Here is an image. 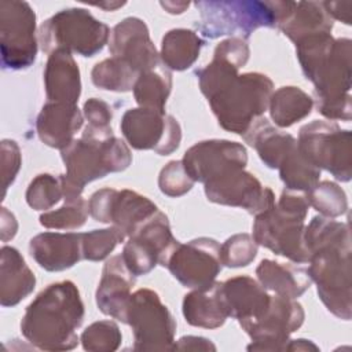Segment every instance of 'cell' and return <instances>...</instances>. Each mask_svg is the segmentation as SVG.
<instances>
[{
    "mask_svg": "<svg viewBox=\"0 0 352 352\" xmlns=\"http://www.w3.org/2000/svg\"><path fill=\"white\" fill-rule=\"evenodd\" d=\"M304 242L311 256L308 274L316 283L319 298L333 315L349 320L352 270L348 224L315 216L305 227Z\"/></svg>",
    "mask_w": 352,
    "mask_h": 352,
    "instance_id": "6da1fadb",
    "label": "cell"
},
{
    "mask_svg": "<svg viewBox=\"0 0 352 352\" xmlns=\"http://www.w3.org/2000/svg\"><path fill=\"white\" fill-rule=\"evenodd\" d=\"M296 50L305 78L315 87L318 111L330 121H349L351 40L318 33L297 41Z\"/></svg>",
    "mask_w": 352,
    "mask_h": 352,
    "instance_id": "7a4b0ae2",
    "label": "cell"
},
{
    "mask_svg": "<svg viewBox=\"0 0 352 352\" xmlns=\"http://www.w3.org/2000/svg\"><path fill=\"white\" fill-rule=\"evenodd\" d=\"M84 320V304L72 280L48 285L26 307L21 320L23 337L43 351L73 349L76 330Z\"/></svg>",
    "mask_w": 352,
    "mask_h": 352,
    "instance_id": "3957f363",
    "label": "cell"
},
{
    "mask_svg": "<svg viewBox=\"0 0 352 352\" xmlns=\"http://www.w3.org/2000/svg\"><path fill=\"white\" fill-rule=\"evenodd\" d=\"M66 175H59L63 199L81 197L87 183L109 173L125 170L132 162V154L124 140L114 136L110 125H87L82 136L60 150Z\"/></svg>",
    "mask_w": 352,
    "mask_h": 352,
    "instance_id": "277c9868",
    "label": "cell"
},
{
    "mask_svg": "<svg viewBox=\"0 0 352 352\" xmlns=\"http://www.w3.org/2000/svg\"><path fill=\"white\" fill-rule=\"evenodd\" d=\"M308 208L305 195L283 190L278 202L254 216V242L294 263H308L311 256L304 242V220Z\"/></svg>",
    "mask_w": 352,
    "mask_h": 352,
    "instance_id": "5b68a950",
    "label": "cell"
},
{
    "mask_svg": "<svg viewBox=\"0 0 352 352\" xmlns=\"http://www.w3.org/2000/svg\"><path fill=\"white\" fill-rule=\"evenodd\" d=\"M198 29L209 38L241 32L243 38L258 28H278L290 16L296 1H197Z\"/></svg>",
    "mask_w": 352,
    "mask_h": 352,
    "instance_id": "8992f818",
    "label": "cell"
},
{
    "mask_svg": "<svg viewBox=\"0 0 352 352\" xmlns=\"http://www.w3.org/2000/svg\"><path fill=\"white\" fill-rule=\"evenodd\" d=\"M274 84L261 73H243L230 77L208 99L219 125L243 135L268 109Z\"/></svg>",
    "mask_w": 352,
    "mask_h": 352,
    "instance_id": "52a82bcc",
    "label": "cell"
},
{
    "mask_svg": "<svg viewBox=\"0 0 352 352\" xmlns=\"http://www.w3.org/2000/svg\"><path fill=\"white\" fill-rule=\"evenodd\" d=\"M109 37V26L85 8L62 10L38 28V44L48 55L63 50L81 56H94L103 50Z\"/></svg>",
    "mask_w": 352,
    "mask_h": 352,
    "instance_id": "ba28073f",
    "label": "cell"
},
{
    "mask_svg": "<svg viewBox=\"0 0 352 352\" xmlns=\"http://www.w3.org/2000/svg\"><path fill=\"white\" fill-rule=\"evenodd\" d=\"M300 153L316 168L326 169L340 182L352 176L351 132L334 121L315 120L300 129Z\"/></svg>",
    "mask_w": 352,
    "mask_h": 352,
    "instance_id": "9c48e42d",
    "label": "cell"
},
{
    "mask_svg": "<svg viewBox=\"0 0 352 352\" xmlns=\"http://www.w3.org/2000/svg\"><path fill=\"white\" fill-rule=\"evenodd\" d=\"M125 323L132 327L135 351L172 349L176 322L154 290L139 289L131 294Z\"/></svg>",
    "mask_w": 352,
    "mask_h": 352,
    "instance_id": "30bf717a",
    "label": "cell"
},
{
    "mask_svg": "<svg viewBox=\"0 0 352 352\" xmlns=\"http://www.w3.org/2000/svg\"><path fill=\"white\" fill-rule=\"evenodd\" d=\"M36 14L26 1L0 3L1 66L22 70L32 66L37 55Z\"/></svg>",
    "mask_w": 352,
    "mask_h": 352,
    "instance_id": "8fae6325",
    "label": "cell"
},
{
    "mask_svg": "<svg viewBox=\"0 0 352 352\" xmlns=\"http://www.w3.org/2000/svg\"><path fill=\"white\" fill-rule=\"evenodd\" d=\"M120 128L129 146L136 150H154L160 155L173 153L182 140L177 120L165 110L129 109L124 113Z\"/></svg>",
    "mask_w": 352,
    "mask_h": 352,
    "instance_id": "7c38bea8",
    "label": "cell"
},
{
    "mask_svg": "<svg viewBox=\"0 0 352 352\" xmlns=\"http://www.w3.org/2000/svg\"><path fill=\"white\" fill-rule=\"evenodd\" d=\"M304 309L296 298L271 296L265 312L242 329L250 336L249 351H286L289 336L304 322Z\"/></svg>",
    "mask_w": 352,
    "mask_h": 352,
    "instance_id": "4fadbf2b",
    "label": "cell"
},
{
    "mask_svg": "<svg viewBox=\"0 0 352 352\" xmlns=\"http://www.w3.org/2000/svg\"><path fill=\"white\" fill-rule=\"evenodd\" d=\"M88 210L96 221L111 223L114 227L120 228L125 236H131L146 219L158 210V208L147 197L136 191L107 187L91 195Z\"/></svg>",
    "mask_w": 352,
    "mask_h": 352,
    "instance_id": "5bb4252c",
    "label": "cell"
},
{
    "mask_svg": "<svg viewBox=\"0 0 352 352\" xmlns=\"http://www.w3.org/2000/svg\"><path fill=\"white\" fill-rule=\"evenodd\" d=\"M221 265L219 242L206 236L180 243L166 264L173 278L190 289L210 286Z\"/></svg>",
    "mask_w": 352,
    "mask_h": 352,
    "instance_id": "9a60e30c",
    "label": "cell"
},
{
    "mask_svg": "<svg viewBox=\"0 0 352 352\" xmlns=\"http://www.w3.org/2000/svg\"><path fill=\"white\" fill-rule=\"evenodd\" d=\"M182 162L194 182L205 184L231 170L245 169L248 153L241 143L210 139L191 146L186 151Z\"/></svg>",
    "mask_w": 352,
    "mask_h": 352,
    "instance_id": "2e32d148",
    "label": "cell"
},
{
    "mask_svg": "<svg viewBox=\"0 0 352 352\" xmlns=\"http://www.w3.org/2000/svg\"><path fill=\"white\" fill-rule=\"evenodd\" d=\"M205 194L210 202L246 209L250 214H260L275 204L271 188L263 187L258 179L245 169L231 170L205 184Z\"/></svg>",
    "mask_w": 352,
    "mask_h": 352,
    "instance_id": "e0dca14e",
    "label": "cell"
},
{
    "mask_svg": "<svg viewBox=\"0 0 352 352\" xmlns=\"http://www.w3.org/2000/svg\"><path fill=\"white\" fill-rule=\"evenodd\" d=\"M109 50L114 58L128 62L139 74L160 66L161 58L144 21L129 16L118 22L111 33Z\"/></svg>",
    "mask_w": 352,
    "mask_h": 352,
    "instance_id": "ac0fdd59",
    "label": "cell"
},
{
    "mask_svg": "<svg viewBox=\"0 0 352 352\" xmlns=\"http://www.w3.org/2000/svg\"><path fill=\"white\" fill-rule=\"evenodd\" d=\"M133 285L135 275L126 267L122 256L110 257L103 267L102 278L96 289V305L100 312L125 323L128 301Z\"/></svg>",
    "mask_w": 352,
    "mask_h": 352,
    "instance_id": "d6986e66",
    "label": "cell"
},
{
    "mask_svg": "<svg viewBox=\"0 0 352 352\" xmlns=\"http://www.w3.org/2000/svg\"><path fill=\"white\" fill-rule=\"evenodd\" d=\"M30 256L47 271H63L82 258V234L43 232L30 239Z\"/></svg>",
    "mask_w": 352,
    "mask_h": 352,
    "instance_id": "ffe728a7",
    "label": "cell"
},
{
    "mask_svg": "<svg viewBox=\"0 0 352 352\" xmlns=\"http://www.w3.org/2000/svg\"><path fill=\"white\" fill-rule=\"evenodd\" d=\"M223 296L228 316L236 319L241 327L260 318L270 305L271 296L256 279L242 275L223 282Z\"/></svg>",
    "mask_w": 352,
    "mask_h": 352,
    "instance_id": "44dd1931",
    "label": "cell"
},
{
    "mask_svg": "<svg viewBox=\"0 0 352 352\" xmlns=\"http://www.w3.org/2000/svg\"><path fill=\"white\" fill-rule=\"evenodd\" d=\"M82 114L77 104L47 102L36 120V131L40 140L54 148H65L82 126Z\"/></svg>",
    "mask_w": 352,
    "mask_h": 352,
    "instance_id": "7402d4cb",
    "label": "cell"
},
{
    "mask_svg": "<svg viewBox=\"0 0 352 352\" xmlns=\"http://www.w3.org/2000/svg\"><path fill=\"white\" fill-rule=\"evenodd\" d=\"M44 88L48 102L77 103L81 94L80 69L70 52L56 50L48 55L44 70Z\"/></svg>",
    "mask_w": 352,
    "mask_h": 352,
    "instance_id": "603a6c76",
    "label": "cell"
},
{
    "mask_svg": "<svg viewBox=\"0 0 352 352\" xmlns=\"http://www.w3.org/2000/svg\"><path fill=\"white\" fill-rule=\"evenodd\" d=\"M183 315L188 324L195 327L216 329L228 318L223 296V282H213L210 286L194 289L184 296Z\"/></svg>",
    "mask_w": 352,
    "mask_h": 352,
    "instance_id": "cb8c5ba5",
    "label": "cell"
},
{
    "mask_svg": "<svg viewBox=\"0 0 352 352\" xmlns=\"http://www.w3.org/2000/svg\"><path fill=\"white\" fill-rule=\"evenodd\" d=\"M0 256V302L14 307L33 292L36 276L15 248L3 246Z\"/></svg>",
    "mask_w": 352,
    "mask_h": 352,
    "instance_id": "d4e9b609",
    "label": "cell"
},
{
    "mask_svg": "<svg viewBox=\"0 0 352 352\" xmlns=\"http://www.w3.org/2000/svg\"><path fill=\"white\" fill-rule=\"evenodd\" d=\"M242 138L271 169H278L283 158L297 146V140L292 135L272 126L265 117H258Z\"/></svg>",
    "mask_w": 352,
    "mask_h": 352,
    "instance_id": "484cf974",
    "label": "cell"
},
{
    "mask_svg": "<svg viewBox=\"0 0 352 352\" xmlns=\"http://www.w3.org/2000/svg\"><path fill=\"white\" fill-rule=\"evenodd\" d=\"M258 282L264 289L278 296L297 298L309 289L312 280L308 270L294 264L278 263L274 260H263L256 268Z\"/></svg>",
    "mask_w": 352,
    "mask_h": 352,
    "instance_id": "4316f807",
    "label": "cell"
},
{
    "mask_svg": "<svg viewBox=\"0 0 352 352\" xmlns=\"http://www.w3.org/2000/svg\"><path fill=\"white\" fill-rule=\"evenodd\" d=\"M128 238L150 253L162 267H166L172 253L180 245L170 231L166 214L161 210H157L146 219Z\"/></svg>",
    "mask_w": 352,
    "mask_h": 352,
    "instance_id": "83f0119b",
    "label": "cell"
},
{
    "mask_svg": "<svg viewBox=\"0 0 352 352\" xmlns=\"http://www.w3.org/2000/svg\"><path fill=\"white\" fill-rule=\"evenodd\" d=\"M279 29L296 44L312 34L331 33L333 19L327 14L323 1H298Z\"/></svg>",
    "mask_w": 352,
    "mask_h": 352,
    "instance_id": "f1b7e54d",
    "label": "cell"
},
{
    "mask_svg": "<svg viewBox=\"0 0 352 352\" xmlns=\"http://www.w3.org/2000/svg\"><path fill=\"white\" fill-rule=\"evenodd\" d=\"M204 40L192 30L172 29L162 37L161 62L172 70H186L198 59Z\"/></svg>",
    "mask_w": 352,
    "mask_h": 352,
    "instance_id": "f546056e",
    "label": "cell"
},
{
    "mask_svg": "<svg viewBox=\"0 0 352 352\" xmlns=\"http://www.w3.org/2000/svg\"><path fill=\"white\" fill-rule=\"evenodd\" d=\"M268 107L275 125L287 128L311 114L314 99L298 87H282L272 92Z\"/></svg>",
    "mask_w": 352,
    "mask_h": 352,
    "instance_id": "4dcf8cb0",
    "label": "cell"
},
{
    "mask_svg": "<svg viewBox=\"0 0 352 352\" xmlns=\"http://www.w3.org/2000/svg\"><path fill=\"white\" fill-rule=\"evenodd\" d=\"M172 88V76L164 63L142 73L135 85L133 96L140 107L162 110Z\"/></svg>",
    "mask_w": 352,
    "mask_h": 352,
    "instance_id": "1f68e13d",
    "label": "cell"
},
{
    "mask_svg": "<svg viewBox=\"0 0 352 352\" xmlns=\"http://www.w3.org/2000/svg\"><path fill=\"white\" fill-rule=\"evenodd\" d=\"M139 76V72L128 62L114 56L96 63L91 72V80L95 87L114 92H128L133 89Z\"/></svg>",
    "mask_w": 352,
    "mask_h": 352,
    "instance_id": "d6a6232c",
    "label": "cell"
},
{
    "mask_svg": "<svg viewBox=\"0 0 352 352\" xmlns=\"http://www.w3.org/2000/svg\"><path fill=\"white\" fill-rule=\"evenodd\" d=\"M280 180L287 190L293 191H309L320 177V169L312 165L296 146L280 162L279 168Z\"/></svg>",
    "mask_w": 352,
    "mask_h": 352,
    "instance_id": "836d02e7",
    "label": "cell"
},
{
    "mask_svg": "<svg viewBox=\"0 0 352 352\" xmlns=\"http://www.w3.org/2000/svg\"><path fill=\"white\" fill-rule=\"evenodd\" d=\"M308 205L315 208L324 217H338L348 209V201L344 190L329 180L318 182L305 192Z\"/></svg>",
    "mask_w": 352,
    "mask_h": 352,
    "instance_id": "e575fe53",
    "label": "cell"
},
{
    "mask_svg": "<svg viewBox=\"0 0 352 352\" xmlns=\"http://www.w3.org/2000/svg\"><path fill=\"white\" fill-rule=\"evenodd\" d=\"M88 212V202L82 197L65 199L59 209L44 212L40 216V224L45 228L74 230L85 223Z\"/></svg>",
    "mask_w": 352,
    "mask_h": 352,
    "instance_id": "d590c367",
    "label": "cell"
},
{
    "mask_svg": "<svg viewBox=\"0 0 352 352\" xmlns=\"http://www.w3.org/2000/svg\"><path fill=\"white\" fill-rule=\"evenodd\" d=\"M62 197L63 188L60 176L55 177L50 173L36 176L26 190V202L36 210L51 209Z\"/></svg>",
    "mask_w": 352,
    "mask_h": 352,
    "instance_id": "8d00e7d4",
    "label": "cell"
},
{
    "mask_svg": "<svg viewBox=\"0 0 352 352\" xmlns=\"http://www.w3.org/2000/svg\"><path fill=\"white\" fill-rule=\"evenodd\" d=\"M124 239L125 234L114 226L85 232L82 234V258L100 261L106 258Z\"/></svg>",
    "mask_w": 352,
    "mask_h": 352,
    "instance_id": "74e56055",
    "label": "cell"
},
{
    "mask_svg": "<svg viewBox=\"0 0 352 352\" xmlns=\"http://www.w3.org/2000/svg\"><path fill=\"white\" fill-rule=\"evenodd\" d=\"M121 331L111 320H99L89 324L81 334V342L85 351L111 352L121 344Z\"/></svg>",
    "mask_w": 352,
    "mask_h": 352,
    "instance_id": "f35d334b",
    "label": "cell"
},
{
    "mask_svg": "<svg viewBox=\"0 0 352 352\" xmlns=\"http://www.w3.org/2000/svg\"><path fill=\"white\" fill-rule=\"evenodd\" d=\"M256 254L257 243L249 234L232 235L220 246L221 264L231 268L249 265Z\"/></svg>",
    "mask_w": 352,
    "mask_h": 352,
    "instance_id": "ab89813d",
    "label": "cell"
},
{
    "mask_svg": "<svg viewBox=\"0 0 352 352\" xmlns=\"http://www.w3.org/2000/svg\"><path fill=\"white\" fill-rule=\"evenodd\" d=\"M194 183L195 182L186 172L182 161H170L166 164L158 177L160 190L168 197L184 195L192 188Z\"/></svg>",
    "mask_w": 352,
    "mask_h": 352,
    "instance_id": "60d3db41",
    "label": "cell"
},
{
    "mask_svg": "<svg viewBox=\"0 0 352 352\" xmlns=\"http://www.w3.org/2000/svg\"><path fill=\"white\" fill-rule=\"evenodd\" d=\"M21 168V150L14 140L4 139L1 142V176L4 195L7 188L14 183Z\"/></svg>",
    "mask_w": 352,
    "mask_h": 352,
    "instance_id": "b9f144b4",
    "label": "cell"
},
{
    "mask_svg": "<svg viewBox=\"0 0 352 352\" xmlns=\"http://www.w3.org/2000/svg\"><path fill=\"white\" fill-rule=\"evenodd\" d=\"M84 116L89 125L107 126L111 121V107L98 98H91L84 103Z\"/></svg>",
    "mask_w": 352,
    "mask_h": 352,
    "instance_id": "7bdbcfd3",
    "label": "cell"
},
{
    "mask_svg": "<svg viewBox=\"0 0 352 352\" xmlns=\"http://www.w3.org/2000/svg\"><path fill=\"white\" fill-rule=\"evenodd\" d=\"M172 349H177V351H216V346L208 338L197 337V336H187V337H182L176 344H173Z\"/></svg>",
    "mask_w": 352,
    "mask_h": 352,
    "instance_id": "ee69618b",
    "label": "cell"
},
{
    "mask_svg": "<svg viewBox=\"0 0 352 352\" xmlns=\"http://www.w3.org/2000/svg\"><path fill=\"white\" fill-rule=\"evenodd\" d=\"M323 6L331 19L341 21L345 25H351L352 1H323Z\"/></svg>",
    "mask_w": 352,
    "mask_h": 352,
    "instance_id": "f6af8a7d",
    "label": "cell"
},
{
    "mask_svg": "<svg viewBox=\"0 0 352 352\" xmlns=\"http://www.w3.org/2000/svg\"><path fill=\"white\" fill-rule=\"evenodd\" d=\"M18 230V223L15 216L7 210V208H1V241L7 242L14 238Z\"/></svg>",
    "mask_w": 352,
    "mask_h": 352,
    "instance_id": "bcb514c9",
    "label": "cell"
},
{
    "mask_svg": "<svg viewBox=\"0 0 352 352\" xmlns=\"http://www.w3.org/2000/svg\"><path fill=\"white\" fill-rule=\"evenodd\" d=\"M307 349H314L318 351L319 348L312 344L309 340H289L287 345H286V351H307Z\"/></svg>",
    "mask_w": 352,
    "mask_h": 352,
    "instance_id": "7dc6e473",
    "label": "cell"
},
{
    "mask_svg": "<svg viewBox=\"0 0 352 352\" xmlns=\"http://www.w3.org/2000/svg\"><path fill=\"white\" fill-rule=\"evenodd\" d=\"M161 6L169 12V14H182L184 12L186 8H188L190 3H186V1H161Z\"/></svg>",
    "mask_w": 352,
    "mask_h": 352,
    "instance_id": "c3c4849f",
    "label": "cell"
},
{
    "mask_svg": "<svg viewBox=\"0 0 352 352\" xmlns=\"http://www.w3.org/2000/svg\"><path fill=\"white\" fill-rule=\"evenodd\" d=\"M125 3H99V4H95L96 7H100V8H104L106 11H114L120 7H122Z\"/></svg>",
    "mask_w": 352,
    "mask_h": 352,
    "instance_id": "681fc988",
    "label": "cell"
}]
</instances>
